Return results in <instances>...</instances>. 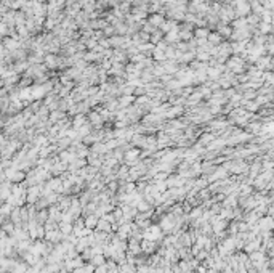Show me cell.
<instances>
[{"mask_svg": "<svg viewBox=\"0 0 274 273\" xmlns=\"http://www.w3.org/2000/svg\"><path fill=\"white\" fill-rule=\"evenodd\" d=\"M117 190V183L116 182H111L109 183V191H116Z\"/></svg>", "mask_w": 274, "mask_h": 273, "instance_id": "47", "label": "cell"}, {"mask_svg": "<svg viewBox=\"0 0 274 273\" xmlns=\"http://www.w3.org/2000/svg\"><path fill=\"white\" fill-rule=\"evenodd\" d=\"M96 230H98V231H106V233H109V231H111V223L106 222L104 218H101V220H98V223H96Z\"/></svg>", "mask_w": 274, "mask_h": 273, "instance_id": "8", "label": "cell"}, {"mask_svg": "<svg viewBox=\"0 0 274 273\" xmlns=\"http://www.w3.org/2000/svg\"><path fill=\"white\" fill-rule=\"evenodd\" d=\"M207 35H209V31L207 29H197L196 31V37L197 39H207Z\"/></svg>", "mask_w": 274, "mask_h": 273, "instance_id": "30", "label": "cell"}, {"mask_svg": "<svg viewBox=\"0 0 274 273\" xmlns=\"http://www.w3.org/2000/svg\"><path fill=\"white\" fill-rule=\"evenodd\" d=\"M189 212H191V214H189V218H193V220H196V218H200V217H202L204 209H202V207H197V209H191Z\"/></svg>", "mask_w": 274, "mask_h": 273, "instance_id": "13", "label": "cell"}, {"mask_svg": "<svg viewBox=\"0 0 274 273\" xmlns=\"http://www.w3.org/2000/svg\"><path fill=\"white\" fill-rule=\"evenodd\" d=\"M221 248H223V249H226L228 252H231L232 249L236 248V239H234V238H228V239H225V241H223V244H221Z\"/></svg>", "mask_w": 274, "mask_h": 273, "instance_id": "9", "label": "cell"}, {"mask_svg": "<svg viewBox=\"0 0 274 273\" xmlns=\"http://www.w3.org/2000/svg\"><path fill=\"white\" fill-rule=\"evenodd\" d=\"M50 190H54V191H61V190H63L61 180H51V182H50Z\"/></svg>", "mask_w": 274, "mask_h": 273, "instance_id": "21", "label": "cell"}, {"mask_svg": "<svg viewBox=\"0 0 274 273\" xmlns=\"http://www.w3.org/2000/svg\"><path fill=\"white\" fill-rule=\"evenodd\" d=\"M87 122H85V117L84 116H77L75 119H74V127L75 129H80L82 126H85Z\"/></svg>", "mask_w": 274, "mask_h": 273, "instance_id": "19", "label": "cell"}, {"mask_svg": "<svg viewBox=\"0 0 274 273\" xmlns=\"http://www.w3.org/2000/svg\"><path fill=\"white\" fill-rule=\"evenodd\" d=\"M133 100H135V98L132 97V95H125L124 98H120V100H119V104H120V106H127V104H130Z\"/></svg>", "mask_w": 274, "mask_h": 273, "instance_id": "23", "label": "cell"}, {"mask_svg": "<svg viewBox=\"0 0 274 273\" xmlns=\"http://www.w3.org/2000/svg\"><path fill=\"white\" fill-rule=\"evenodd\" d=\"M63 236H64L63 233H56V231H50L48 233V238L51 241H59V238H63Z\"/></svg>", "mask_w": 274, "mask_h": 273, "instance_id": "27", "label": "cell"}, {"mask_svg": "<svg viewBox=\"0 0 274 273\" xmlns=\"http://www.w3.org/2000/svg\"><path fill=\"white\" fill-rule=\"evenodd\" d=\"M263 169H266V170H271V169H272V164H271V161H266V162L263 164Z\"/></svg>", "mask_w": 274, "mask_h": 273, "instance_id": "45", "label": "cell"}, {"mask_svg": "<svg viewBox=\"0 0 274 273\" xmlns=\"http://www.w3.org/2000/svg\"><path fill=\"white\" fill-rule=\"evenodd\" d=\"M197 271H199V273H207V270H205V267H197Z\"/></svg>", "mask_w": 274, "mask_h": 273, "instance_id": "53", "label": "cell"}, {"mask_svg": "<svg viewBox=\"0 0 274 273\" xmlns=\"http://www.w3.org/2000/svg\"><path fill=\"white\" fill-rule=\"evenodd\" d=\"M223 2H225V0H223Z\"/></svg>", "mask_w": 274, "mask_h": 273, "instance_id": "56", "label": "cell"}, {"mask_svg": "<svg viewBox=\"0 0 274 273\" xmlns=\"http://www.w3.org/2000/svg\"><path fill=\"white\" fill-rule=\"evenodd\" d=\"M210 142H213V136H212V135H209V133L202 135V138H200V143H202V145H205V143H210Z\"/></svg>", "mask_w": 274, "mask_h": 273, "instance_id": "32", "label": "cell"}, {"mask_svg": "<svg viewBox=\"0 0 274 273\" xmlns=\"http://www.w3.org/2000/svg\"><path fill=\"white\" fill-rule=\"evenodd\" d=\"M239 193H240V196L242 198H245V196H247V195H250L252 193V186L249 185V183H245V185H242V186H239Z\"/></svg>", "mask_w": 274, "mask_h": 273, "instance_id": "11", "label": "cell"}, {"mask_svg": "<svg viewBox=\"0 0 274 273\" xmlns=\"http://www.w3.org/2000/svg\"><path fill=\"white\" fill-rule=\"evenodd\" d=\"M143 79H144V80H151V79H153V76L149 74V71H144V74H143Z\"/></svg>", "mask_w": 274, "mask_h": 273, "instance_id": "49", "label": "cell"}, {"mask_svg": "<svg viewBox=\"0 0 274 273\" xmlns=\"http://www.w3.org/2000/svg\"><path fill=\"white\" fill-rule=\"evenodd\" d=\"M250 130L252 132H260L261 130V124H250Z\"/></svg>", "mask_w": 274, "mask_h": 273, "instance_id": "41", "label": "cell"}, {"mask_svg": "<svg viewBox=\"0 0 274 273\" xmlns=\"http://www.w3.org/2000/svg\"><path fill=\"white\" fill-rule=\"evenodd\" d=\"M114 158L116 159H122V158H124V153H122V151H114Z\"/></svg>", "mask_w": 274, "mask_h": 273, "instance_id": "48", "label": "cell"}, {"mask_svg": "<svg viewBox=\"0 0 274 273\" xmlns=\"http://www.w3.org/2000/svg\"><path fill=\"white\" fill-rule=\"evenodd\" d=\"M197 60H202V61L210 60V53H209V51H199V53H197Z\"/></svg>", "mask_w": 274, "mask_h": 273, "instance_id": "31", "label": "cell"}, {"mask_svg": "<svg viewBox=\"0 0 274 273\" xmlns=\"http://www.w3.org/2000/svg\"><path fill=\"white\" fill-rule=\"evenodd\" d=\"M140 248H141V252L151 254V252L156 249V243H154V241H149V239H143V241L140 243Z\"/></svg>", "mask_w": 274, "mask_h": 273, "instance_id": "3", "label": "cell"}, {"mask_svg": "<svg viewBox=\"0 0 274 273\" xmlns=\"http://www.w3.org/2000/svg\"><path fill=\"white\" fill-rule=\"evenodd\" d=\"M71 206V199H61V207L63 209H69Z\"/></svg>", "mask_w": 274, "mask_h": 273, "instance_id": "40", "label": "cell"}, {"mask_svg": "<svg viewBox=\"0 0 274 273\" xmlns=\"http://www.w3.org/2000/svg\"><path fill=\"white\" fill-rule=\"evenodd\" d=\"M250 5L247 2H244V3H237V10H236V15L239 16H244V15H249L250 13Z\"/></svg>", "mask_w": 274, "mask_h": 273, "instance_id": "6", "label": "cell"}, {"mask_svg": "<svg viewBox=\"0 0 274 273\" xmlns=\"http://www.w3.org/2000/svg\"><path fill=\"white\" fill-rule=\"evenodd\" d=\"M61 159H63V162H72V161L75 159V154H72V153H67V151H64V153L61 154Z\"/></svg>", "mask_w": 274, "mask_h": 273, "instance_id": "22", "label": "cell"}, {"mask_svg": "<svg viewBox=\"0 0 274 273\" xmlns=\"http://www.w3.org/2000/svg\"><path fill=\"white\" fill-rule=\"evenodd\" d=\"M88 246H90V239H88V236H87V238H79L74 248H75L77 252H82V251H85Z\"/></svg>", "mask_w": 274, "mask_h": 273, "instance_id": "5", "label": "cell"}, {"mask_svg": "<svg viewBox=\"0 0 274 273\" xmlns=\"http://www.w3.org/2000/svg\"><path fill=\"white\" fill-rule=\"evenodd\" d=\"M88 161H90V166H91V167H100V166H101V159L96 158V156H95V158L91 156Z\"/></svg>", "mask_w": 274, "mask_h": 273, "instance_id": "29", "label": "cell"}, {"mask_svg": "<svg viewBox=\"0 0 274 273\" xmlns=\"http://www.w3.org/2000/svg\"><path fill=\"white\" fill-rule=\"evenodd\" d=\"M93 151H95V154H101V153H107V148H106V145L95 143L93 145Z\"/></svg>", "mask_w": 274, "mask_h": 273, "instance_id": "14", "label": "cell"}, {"mask_svg": "<svg viewBox=\"0 0 274 273\" xmlns=\"http://www.w3.org/2000/svg\"><path fill=\"white\" fill-rule=\"evenodd\" d=\"M256 227L260 228V231H271L272 227H274V222H272L271 215L263 217V218H258V220H256Z\"/></svg>", "mask_w": 274, "mask_h": 273, "instance_id": "1", "label": "cell"}, {"mask_svg": "<svg viewBox=\"0 0 274 273\" xmlns=\"http://www.w3.org/2000/svg\"><path fill=\"white\" fill-rule=\"evenodd\" d=\"M260 248H261V241H260L258 238H255V239H252V241H247V244H245V252H255V251H258Z\"/></svg>", "mask_w": 274, "mask_h": 273, "instance_id": "4", "label": "cell"}, {"mask_svg": "<svg viewBox=\"0 0 274 273\" xmlns=\"http://www.w3.org/2000/svg\"><path fill=\"white\" fill-rule=\"evenodd\" d=\"M220 32H221L223 35L228 37V35L231 34V29H229V27H226V26H220Z\"/></svg>", "mask_w": 274, "mask_h": 273, "instance_id": "39", "label": "cell"}, {"mask_svg": "<svg viewBox=\"0 0 274 273\" xmlns=\"http://www.w3.org/2000/svg\"><path fill=\"white\" fill-rule=\"evenodd\" d=\"M260 29H261V32H269V31H271V26H269V23H263V21H261V24H260Z\"/></svg>", "mask_w": 274, "mask_h": 273, "instance_id": "35", "label": "cell"}, {"mask_svg": "<svg viewBox=\"0 0 274 273\" xmlns=\"http://www.w3.org/2000/svg\"><path fill=\"white\" fill-rule=\"evenodd\" d=\"M232 26H234L236 29H244V27H247V19H245V18H239V19H236L234 23H232Z\"/></svg>", "mask_w": 274, "mask_h": 273, "instance_id": "15", "label": "cell"}, {"mask_svg": "<svg viewBox=\"0 0 274 273\" xmlns=\"http://www.w3.org/2000/svg\"><path fill=\"white\" fill-rule=\"evenodd\" d=\"M80 270H82V273H95V267H93L91 264L82 265V267H80Z\"/></svg>", "mask_w": 274, "mask_h": 273, "instance_id": "28", "label": "cell"}, {"mask_svg": "<svg viewBox=\"0 0 274 273\" xmlns=\"http://www.w3.org/2000/svg\"><path fill=\"white\" fill-rule=\"evenodd\" d=\"M87 154H88L87 148H85V146H79V149H77V156H79V158H85Z\"/></svg>", "mask_w": 274, "mask_h": 273, "instance_id": "33", "label": "cell"}, {"mask_svg": "<svg viewBox=\"0 0 274 273\" xmlns=\"http://www.w3.org/2000/svg\"><path fill=\"white\" fill-rule=\"evenodd\" d=\"M183 273H193V271H189V270H188V271H183Z\"/></svg>", "mask_w": 274, "mask_h": 273, "instance_id": "55", "label": "cell"}, {"mask_svg": "<svg viewBox=\"0 0 274 273\" xmlns=\"http://www.w3.org/2000/svg\"><path fill=\"white\" fill-rule=\"evenodd\" d=\"M170 273H181V270H180V267H173V268H170Z\"/></svg>", "mask_w": 274, "mask_h": 273, "instance_id": "51", "label": "cell"}, {"mask_svg": "<svg viewBox=\"0 0 274 273\" xmlns=\"http://www.w3.org/2000/svg\"><path fill=\"white\" fill-rule=\"evenodd\" d=\"M160 180H167V174H157L156 175V182H160Z\"/></svg>", "mask_w": 274, "mask_h": 273, "instance_id": "42", "label": "cell"}, {"mask_svg": "<svg viewBox=\"0 0 274 273\" xmlns=\"http://www.w3.org/2000/svg\"><path fill=\"white\" fill-rule=\"evenodd\" d=\"M154 58L156 60H159V61H163L167 56H165V53H163V50H160V48H154Z\"/></svg>", "mask_w": 274, "mask_h": 273, "instance_id": "17", "label": "cell"}, {"mask_svg": "<svg viewBox=\"0 0 274 273\" xmlns=\"http://www.w3.org/2000/svg\"><path fill=\"white\" fill-rule=\"evenodd\" d=\"M95 273H107V267H106V262L103 265H98L95 267Z\"/></svg>", "mask_w": 274, "mask_h": 273, "instance_id": "34", "label": "cell"}, {"mask_svg": "<svg viewBox=\"0 0 274 273\" xmlns=\"http://www.w3.org/2000/svg\"><path fill=\"white\" fill-rule=\"evenodd\" d=\"M220 34H209L207 35V40H209V42L210 44H218V42H220Z\"/></svg>", "mask_w": 274, "mask_h": 273, "instance_id": "25", "label": "cell"}, {"mask_svg": "<svg viewBox=\"0 0 274 273\" xmlns=\"http://www.w3.org/2000/svg\"><path fill=\"white\" fill-rule=\"evenodd\" d=\"M85 58H87L88 61H93V60H96V58H100V56H98V55H95V53H88Z\"/></svg>", "mask_w": 274, "mask_h": 273, "instance_id": "43", "label": "cell"}, {"mask_svg": "<svg viewBox=\"0 0 274 273\" xmlns=\"http://www.w3.org/2000/svg\"><path fill=\"white\" fill-rule=\"evenodd\" d=\"M160 39H162V35H160V34H157V32H156V34H154V35H153V42H159V40H160Z\"/></svg>", "mask_w": 274, "mask_h": 273, "instance_id": "50", "label": "cell"}, {"mask_svg": "<svg viewBox=\"0 0 274 273\" xmlns=\"http://www.w3.org/2000/svg\"><path fill=\"white\" fill-rule=\"evenodd\" d=\"M163 23V18L160 15H153L151 16V26H160Z\"/></svg>", "mask_w": 274, "mask_h": 273, "instance_id": "18", "label": "cell"}, {"mask_svg": "<svg viewBox=\"0 0 274 273\" xmlns=\"http://www.w3.org/2000/svg\"><path fill=\"white\" fill-rule=\"evenodd\" d=\"M90 120H91V122H93V124L96 126V127H100V126H101V122H103L101 116H100V114H96V113H91V114H90Z\"/></svg>", "mask_w": 274, "mask_h": 273, "instance_id": "16", "label": "cell"}, {"mask_svg": "<svg viewBox=\"0 0 274 273\" xmlns=\"http://www.w3.org/2000/svg\"><path fill=\"white\" fill-rule=\"evenodd\" d=\"M104 264V255L103 254H96L91 257V265L93 267H98V265H103Z\"/></svg>", "mask_w": 274, "mask_h": 273, "instance_id": "10", "label": "cell"}, {"mask_svg": "<svg viewBox=\"0 0 274 273\" xmlns=\"http://www.w3.org/2000/svg\"><path fill=\"white\" fill-rule=\"evenodd\" d=\"M160 27H162L163 31H172L173 27H176V26H175V23H173V21H167V23H162V24H160Z\"/></svg>", "mask_w": 274, "mask_h": 273, "instance_id": "26", "label": "cell"}, {"mask_svg": "<svg viewBox=\"0 0 274 273\" xmlns=\"http://www.w3.org/2000/svg\"><path fill=\"white\" fill-rule=\"evenodd\" d=\"M229 231H231L232 235H234V233H237V231H239V230H237V223H231V228H229Z\"/></svg>", "mask_w": 274, "mask_h": 273, "instance_id": "44", "label": "cell"}, {"mask_svg": "<svg viewBox=\"0 0 274 273\" xmlns=\"http://www.w3.org/2000/svg\"><path fill=\"white\" fill-rule=\"evenodd\" d=\"M122 45L124 44V39H120V37H114V39H111V42H109V45Z\"/></svg>", "mask_w": 274, "mask_h": 273, "instance_id": "36", "label": "cell"}, {"mask_svg": "<svg viewBox=\"0 0 274 273\" xmlns=\"http://www.w3.org/2000/svg\"><path fill=\"white\" fill-rule=\"evenodd\" d=\"M109 72H111V74H122V66L116 64V66H114V67H112V69L109 71Z\"/></svg>", "mask_w": 274, "mask_h": 273, "instance_id": "38", "label": "cell"}, {"mask_svg": "<svg viewBox=\"0 0 274 273\" xmlns=\"http://www.w3.org/2000/svg\"><path fill=\"white\" fill-rule=\"evenodd\" d=\"M61 233H63V235L72 233V223H66V222H63V223H61Z\"/></svg>", "mask_w": 274, "mask_h": 273, "instance_id": "20", "label": "cell"}, {"mask_svg": "<svg viewBox=\"0 0 274 273\" xmlns=\"http://www.w3.org/2000/svg\"><path fill=\"white\" fill-rule=\"evenodd\" d=\"M128 167H122L120 170H119V177H122V179H127V175H128Z\"/></svg>", "mask_w": 274, "mask_h": 273, "instance_id": "37", "label": "cell"}, {"mask_svg": "<svg viewBox=\"0 0 274 273\" xmlns=\"http://www.w3.org/2000/svg\"><path fill=\"white\" fill-rule=\"evenodd\" d=\"M138 156H140V149H128V151L125 153V159L128 162V166H136V164H138L136 158Z\"/></svg>", "mask_w": 274, "mask_h": 273, "instance_id": "2", "label": "cell"}, {"mask_svg": "<svg viewBox=\"0 0 274 273\" xmlns=\"http://www.w3.org/2000/svg\"><path fill=\"white\" fill-rule=\"evenodd\" d=\"M180 113H181V108L180 106H175V108L168 109V113H165V116L167 117H175L176 114H180Z\"/></svg>", "mask_w": 274, "mask_h": 273, "instance_id": "24", "label": "cell"}, {"mask_svg": "<svg viewBox=\"0 0 274 273\" xmlns=\"http://www.w3.org/2000/svg\"><path fill=\"white\" fill-rule=\"evenodd\" d=\"M112 32H114V29H112V27H109V29H107V27H106V34H107V35H111Z\"/></svg>", "mask_w": 274, "mask_h": 273, "instance_id": "54", "label": "cell"}, {"mask_svg": "<svg viewBox=\"0 0 274 273\" xmlns=\"http://www.w3.org/2000/svg\"><path fill=\"white\" fill-rule=\"evenodd\" d=\"M96 223H98V217H95V215H88L85 220H84V227H87L90 230L96 227Z\"/></svg>", "mask_w": 274, "mask_h": 273, "instance_id": "7", "label": "cell"}, {"mask_svg": "<svg viewBox=\"0 0 274 273\" xmlns=\"http://www.w3.org/2000/svg\"><path fill=\"white\" fill-rule=\"evenodd\" d=\"M271 5H272V0H266V2H265V7L268 10H271Z\"/></svg>", "mask_w": 274, "mask_h": 273, "instance_id": "52", "label": "cell"}, {"mask_svg": "<svg viewBox=\"0 0 274 273\" xmlns=\"http://www.w3.org/2000/svg\"><path fill=\"white\" fill-rule=\"evenodd\" d=\"M247 21H249L250 24H256V23H258V16L253 15V16H250V19H247Z\"/></svg>", "mask_w": 274, "mask_h": 273, "instance_id": "46", "label": "cell"}, {"mask_svg": "<svg viewBox=\"0 0 274 273\" xmlns=\"http://www.w3.org/2000/svg\"><path fill=\"white\" fill-rule=\"evenodd\" d=\"M151 209V204L149 202H146V201H140L138 204H136V211H138V212H146V211H149Z\"/></svg>", "mask_w": 274, "mask_h": 273, "instance_id": "12", "label": "cell"}]
</instances>
